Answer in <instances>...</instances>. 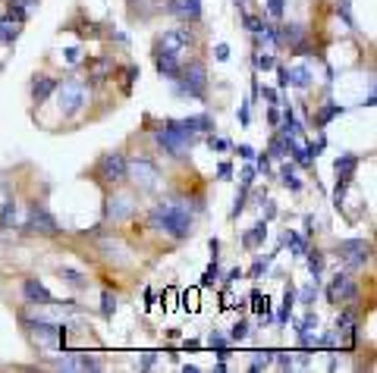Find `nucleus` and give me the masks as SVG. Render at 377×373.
I'll list each match as a JSON object with an SVG mask.
<instances>
[{"label": "nucleus", "mask_w": 377, "mask_h": 373, "mask_svg": "<svg viewBox=\"0 0 377 373\" xmlns=\"http://www.w3.org/2000/svg\"><path fill=\"white\" fill-rule=\"evenodd\" d=\"M148 223L157 233L170 235V239H188L192 235V213L186 208V198H173V201L154 204L148 213Z\"/></svg>", "instance_id": "obj_1"}, {"label": "nucleus", "mask_w": 377, "mask_h": 373, "mask_svg": "<svg viewBox=\"0 0 377 373\" xmlns=\"http://www.w3.org/2000/svg\"><path fill=\"white\" fill-rule=\"evenodd\" d=\"M57 104L63 110V116H76L79 110H85V104H89V85L79 82V78H69V82L57 85Z\"/></svg>", "instance_id": "obj_2"}, {"label": "nucleus", "mask_w": 377, "mask_h": 373, "mask_svg": "<svg viewBox=\"0 0 377 373\" xmlns=\"http://www.w3.org/2000/svg\"><path fill=\"white\" fill-rule=\"evenodd\" d=\"M208 91V69L204 63H188L186 69H179L176 76V94H188V98H204Z\"/></svg>", "instance_id": "obj_3"}, {"label": "nucleus", "mask_w": 377, "mask_h": 373, "mask_svg": "<svg viewBox=\"0 0 377 373\" xmlns=\"http://www.w3.org/2000/svg\"><path fill=\"white\" fill-rule=\"evenodd\" d=\"M126 179H132L139 188H157L161 185V166L151 157H132V160H126Z\"/></svg>", "instance_id": "obj_4"}, {"label": "nucleus", "mask_w": 377, "mask_h": 373, "mask_svg": "<svg viewBox=\"0 0 377 373\" xmlns=\"http://www.w3.org/2000/svg\"><path fill=\"white\" fill-rule=\"evenodd\" d=\"M157 138V145H161L164 154H170V157H176V160H186L188 154H192V145H195V138H188V135L183 132H176V129H161L154 135Z\"/></svg>", "instance_id": "obj_5"}, {"label": "nucleus", "mask_w": 377, "mask_h": 373, "mask_svg": "<svg viewBox=\"0 0 377 373\" xmlns=\"http://www.w3.org/2000/svg\"><path fill=\"white\" fill-rule=\"evenodd\" d=\"M22 327H26L41 345H57L60 339L66 336V327H60V323H51V320H41V317H35V320L22 317Z\"/></svg>", "instance_id": "obj_6"}, {"label": "nucleus", "mask_w": 377, "mask_h": 373, "mask_svg": "<svg viewBox=\"0 0 377 373\" xmlns=\"http://www.w3.org/2000/svg\"><path fill=\"white\" fill-rule=\"evenodd\" d=\"M98 179L110 182V185H120V182H126V157L120 154V150H110V154L101 157Z\"/></svg>", "instance_id": "obj_7"}, {"label": "nucleus", "mask_w": 377, "mask_h": 373, "mask_svg": "<svg viewBox=\"0 0 377 373\" xmlns=\"http://www.w3.org/2000/svg\"><path fill=\"white\" fill-rule=\"evenodd\" d=\"M336 254H340L349 267H365L368 260H371V245L365 239H346L336 245Z\"/></svg>", "instance_id": "obj_8"}, {"label": "nucleus", "mask_w": 377, "mask_h": 373, "mask_svg": "<svg viewBox=\"0 0 377 373\" xmlns=\"http://www.w3.org/2000/svg\"><path fill=\"white\" fill-rule=\"evenodd\" d=\"M188 47H192V35H188V29H170V31H164L157 51L170 53V57H183V53H188Z\"/></svg>", "instance_id": "obj_9"}, {"label": "nucleus", "mask_w": 377, "mask_h": 373, "mask_svg": "<svg viewBox=\"0 0 377 373\" xmlns=\"http://www.w3.org/2000/svg\"><path fill=\"white\" fill-rule=\"evenodd\" d=\"M26 229L29 233H41V235H57L60 233V223L51 210L44 208H31L29 210V220H26Z\"/></svg>", "instance_id": "obj_10"}, {"label": "nucleus", "mask_w": 377, "mask_h": 373, "mask_svg": "<svg viewBox=\"0 0 377 373\" xmlns=\"http://www.w3.org/2000/svg\"><path fill=\"white\" fill-rule=\"evenodd\" d=\"M352 298H356V282L346 273H336L327 285V301L330 305H340V301H352Z\"/></svg>", "instance_id": "obj_11"}, {"label": "nucleus", "mask_w": 377, "mask_h": 373, "mask_svg": "<svg viewBox=\"0 0 377 373\" xmlns=\"http://www.w3.org/2000/svg\"><path fill=\"white\" fill-rule=\"evenodd\" d=\"M132 210H136V201H132L129 195H114V198H107L104 217H107V220H114V223H120V220L132 217Z\"/></svg>", "instance_id": "obj_12"}, {"label": "nucleus", "mask_w": 377, "mask_h": 373, "mask_svg": "<svg viewBox=\"0 0 377 373\" xmlns=\"http://www.w3.org/2000/svg\"><path fill=\"white\" fill-rule=\"evenodd\" d=\"M22 295H26L31 305H54V301H57V298L51 295V289H47L44 282H38V280H26V282H22Z\"/></svg>", "instance_id": "obj_13"}, {"label": "nucleus", "mask_w": 377, "mask_h": 373, "mask_svg": "<svg viewBox=\"0 0 377 373\" xmlns=\"http://www.w3.org/2000/svg\"><path fill=\"white\" fill-rule=\"evenodd\" d=\"M154 66H157V73H161L167 82H176V76H179V57H170V53H164V51H157L154 53Z\"/></svg>", "instance_id": "obj_14"}, {"label": "nucleus", "mask_w": 377, "mask_h": 373, "mask_svg": "<svg viewBox=\"0 0 377 373\" xmlns=\"http://www.w3.org/2000/svg\"><path fill=\"white\" fill-rule=\"evenodd\" d=\"M314 329H318V314L308 311V314H305V320L298 323V342H302L305 348L318 345V332H314Z\"/></svg>", "instance_id": "obj_15"}, {"label": "nucleus", "mask_w": 377, "mask_h": 373, "mask_svg": "<svg viewBox=\"0 0 377 373\" xmlns=\"http://www.w3.org/2000/svg\"><path fill=\"white\" fill-rule=\"evenodd\" d=\"M356 166H358V157L356 154H340V157H336L333 170H336V176H340V182H336V185H349L352 173H356Z\"/></svg>", "instance_id": "obj_16"}, {"label": "nucleus", "mask_w": 377, "mask_h": 373, "mask_svg": "<svg viewBox=\"0 0 377 373\" xmlns=\"http://www.w3.org/2000/svg\"><path fill=\"white\" fill-rule=\"evenodd\" d=\"M167 10L179 19H198L201 16V0H170Z\"/></svg>", "instance_id": "obj_17"}, {"label": "nucleus", "mask_w": 377, "mask_h": 373, "mask_svg": "<svg viewBox=\"0 0 377 373\" xmlns=\"http://www.w3.org/2000/svg\"><path fill=\"white\" fill-rule=\"evenodd\" d=\"M57 91V78L51 76H35V82H31V98H35V104H44L51 94Z\"/></svg>", "instance_id": "obj_18"}, {"label": "nucleus", "mask_w": 377, "mask_h": 373, "mask_svg": "<svg viewBox=\"0 0 377 373\" xmlns=\"http://www.w3.org/2000/svg\"><path fill=\"white\" fill-rule=\"evenodd\" d=\"M60 370H101L98 358H89V354H79V358H63L57 361Z\"/></svg>", "instance_id": "obj_19"}, {"label": "nucleus", "mask_w": 377, "mask_h": 373, "mask_svg": "<svg viewBox=\"0 0 377 373\" xmlns=\"http://www.w3.org/2000/svg\"><path fill=\"white\" fill-rule=\"evenodd\" d=\"M311 69L308 66H305V63H302V66H293V69H286V85H293V88H311Z\"/></svg>", "instance_id": "obj_20"}, {"label": "nucleus", "mask_w": 377, "mask_h": 373, "mask_svg": "<svg viewBox=\"0 0 377 373\" xmlns=\"http://www.w3.org/2000/svg\"><path fill=\"white\" fill-rule=\"evenodd\" d=\"M264 239H267V223H255L242 235V248L251 251V248H258V245H264Z\"/></svg>", "instance_id": "obj_21"}, {"label": "nucleus", "mask_w": 377, "mask_h": 373, "mask_svg": "<svg viewBox=\"0 0 377 373\" xmlns=\"http://www.w3.org/2000/svg\"><path fill=\"white\" fill-rule=\"evenodd\" d=\"M208 345L214 348V354H217L220 361H226V358H230V339H226L223 332H217V329L211 332V336H208Z\"/></svg>", "instance_id": "obj_22"}, {"label": "nucleus", "mask_w": 377, "mask_h": 373, "mask_svg": "<svg viewBox=\"0 0 377 373\" xmlns=\"http://www.w3.org/2000/svg\"><path fill=\"white\" fill-rule=\"evenodd\" d=\"M110 73H114V57H98L91 63V78L94 82H107Z\"/></svg>", "instance_id": "obj_23"}, {"label": "nucleus", "mask_w": 377, "mask_h": 373, "mask_svg": "<svg viewBox=\"0 0 377 373\" xmlns=\"http://www.w3.org/2000/svg\"><path fill=\"white\" fill-rule=\"evenodd\" d=\"M280 182L286 188H293V192H302V179H298V173H296L293 163H283L280 166Z\"/></svg>", "instance_id": "obj_24"}, {"label": "nucleus", "mask_w": 377, "mask_h": 373, "mask_svg": "<svg viewBox=\"0 0 377 373\" xmlns=\"http://www.w3.org/2000/svg\"><path fill=\"white\" fill-rule=\"evenodd\" d=\"M283 242L289 245V251H293L296 257H305V251H308V242H305L298 233H293V229H286V233H283Z\"/></svg>", "instance_id": "obj_25"}, {"label": "nucleus", "mask_w": 377, "mask_h": 373, "mask_svg": "<svg viewBox=\"0 0 377 373\" xmlns=\"http://www.w3.org/2000/svg\"><path fill=\"white\" fill-rule=\"evenodd\" d=\"M60 280L66 285H73V289H85V285H89L85 273H79V270H73V267H60Z\"/></svg>", "instance_id": "obj_26"}, {"label": "nucleus", "mask_w": 377, "mask_h": 373, "mask_svg": "<svg viewBox=\"0 0 377 373\" xmlns=\"http://www.w3.org/2000/svg\"><path fill=\"white\" fill-rule=\"evenodd\" d=\"M293 305H296V289H293V282H289L286 292H283V307H280V317H277L280 327L289 320V314H293Z\"/></svg>", "instance_id": "obj_27"}, {"label": "nucleus", "mask_w": 377, "mask_h": 373, "mask_svg": "<svg viewBox=\"0 0 377 373\" xmlns=\"http://www.w3.org/2000/svg\"><path fill=\"white\" fill-rule=\"evenodd\" d=\"M302 38H305V29L298 22H289V26L280 29V41H286V44H298Z\"/></svg>", "instance_id": "obj_28"}, {"label": "nucleus", "mask_w": 377, "mask_h": 373, "mask_svg": "<svg viewBox=\"0 0 377 373\" xmlns=\"http://www.w3.org/2000/svg\"><path fill=\"white\" fill-rule=\"evenodd\" d=\"M16 35H19V22H16V19H4V22H0V44L16 41Z\"/></svg>", "instance_id": "obj_29"}, {"label": "nucleus", "mask_w": 377, "mask_h": 373, "mask_svg": "<svg viewBox=\"0 0 377 373\" xmlns=\"http://www.w3.org/2000/svg\"><path fill=\"white\" fill-rule=\"evenodd\" d=\"M346 113V107H340V104H330V107H324L318 113V129H324V126L330 123V120H336V116H343Z\"/></svg>", "instance_id": "obj_30"}, {"label": "nucleus", "mask_w": 377, "mask_h": 373, "mask_svg": "<svg viewBox=\"0 0 377 373\" xmlns=\"http://www.w3.org/2000/svg\"><path fill=\"white\" fill-rule=\"evenodd\" d=\"M305 254H308L311 276H314V280H321V273H324V254H321V251H305Z\"/></svg>", "instance_id": "obj_31"}, {"label": "nucleus", "mask_w": 377, "mask_h": 373, "mask_svg": "<svg viewBox=\"0 0 377 373\" xmlns=\"http://www.w3.org/2000/svg\"><path fill=\"white\" fill-rule=\"evenodd\" d=\"M271 157H277V160H286L289 157V141L283 138V135H277V138L271 141Z\"/></svg>", "instance_id": "obj_32"}, {"label": "nucleus", "mask_w": 377, "mask_h": 373, "mask_svg": "<svg viewBox=\"0 0 377 373\" xmlns=\"http://www.w3.org/2000/svg\"><path fill=\"white\" fill-rule=\"evenodd\" d=\"M246 195H248V185H242V188H239V195H236V201H233V210H230V217H233V220L239 217L242 210H246Z\"/></svg>", "instance_id": "obj_33"}, {"label": "nucleus", "mask_w": 377, "mask_h": 373, "mask_svg": "<svg viewBox=\"0 0 377 373\" xmlns=\"http://www.w3.org/2000/svg\"><path fill=\"white\" fill-rule=\"evenodd\" d=\"M251 60H255V66L261 69V73H264V69H277V60H273V53H255Z\"/></svg>", "instance_id": "obj_34"}, {"label": "nucleus", "mask_w": 377, "mask_h": 373, "mask_svg": "<svg viewBox=\"0 0 377 373\" xmlns=\"http://www.w3.org/2000/svg\"><path fill=\"white\" fill-rule=\"evenodd\" d=\"M271 361H273V354H271V352H255V358H251V370H264V367H271Z\"/></svg>", "instance_id": "obj_35"}, {"label": "nucleus", "mask_w": 377, "mask_h": 373, "mask_svg": "<svg viewBox=\"0 0 377 373\" xmlns=\"http://www.w3.org/2000/svg\"><path fill=\"white\" fill-rule=\"evenodd\" d=\"M242 22H246V29L251 31V35H261V31H264V22L258 19V16H248V13H242Z\"/></svg>", "instance_id": "obj_36"}, {"label": "nucleus", "mask_w": 377, "mask_h": 373, "mask_svg": "<svg viewBox=\"0 0 377 373\" xmlns=\"http://www.w3.org/2000/svg\"><path fill=\"white\" fill-rule=\"evenodd\" d=\"M246 339H248V323L239 320V323L233 327V332H230V342H246Z\"/></svg>", "instance_id": "obj_37"}, {"label": "nucleus", "mask_w": 377, "mask_h": 373, "mask_svg": "<svg viewBox=\"0 0 377 373\" xmlns=\"http://www.w3.org/2000/svg\"><path fill=\"white\" fill-rule=\"evenodd\" d=\"M114 311H116V298L110 295V292H104V295H101V314H104V317H114Z\"/></svg>", "instance_id": "obj_38"}, {"label": "nucleus", "mask_w": 377, "mask_h": 373, "mask_svg": "<svg viewBox=\"0 0 377 373\" xmlns=\"http://www.w3.org/2000/svg\"><path fill=\"white\" fill-rule=\"evenodd\" d=\"M217 276H220V264H217V257H214V264H211L208 270H204V280H201V285H214Z\"/></svg>", "instance_id": "obj_39"}, {"label": "nucleus", "mask_w": 377, "mask_h": 373, "mask_svg": "<svg viewBox=\"0 0 377 373\" xmlns=\"http://www.w3.org/2000/svg\"><path fill=\"white\" fill-rule=\"evenodd\" d=\"M10 223H16V204L13 201L4 208V213H0V226H10Z\"/></svg>", "instance_id": "obj_40"}, {"label": "nucleus", "mask_w": 377, "mask_h": 373, "mask_svg": "<svg viewBox=\"0 0 377 373\" xmlns=\"http://www.w3.org/2000/svg\"><path fill=\"white\" fill-rule=\"evenodd\" d=\"M63 60H66L69 66H76V63L82 60V47H66V51H63Z\"/></svg>", "instance_id": "obj_41"}, {"label": "nucleus", "mask_w": 377, "mask_h": 373, "mask_svg": "<svg viewBox=\"0 0 377 373\" xmlns=\"http://www.w3.org/2000/svg\"><path fill=\"white\" fill-rule=\"evenodd\" d=\"M293 354H289V352H277V367L280 370H293Z\"/></svg>", "instance_id": "obj_42"}, {"label": "nucleus", "mask_w": 377, "mask_h": 373, "mask_svg": "<svg viewBox=\"0 0 377 373\" xmlns=\"http://www.w3.org/2000/svg\"><path fill=\"white\" fill-rule=\"evenodd\" d=\"M271 260H273V257H267V260H258V264L251 267V273H248L251 280H258V276H264V273H267V267H271Z\"/></svg>", "instance_id": "obj_43"}, {"label": "nucleus", "mask_w": 377, "mask_h": 373, "mask_svg": "<svg viewBox=\"0 0 377 373\" xmlns=\"http://www.w3.org/2000/svg\"><path fill=\"white\" fill-rule=\"evenodd\" d=\"M318 282H321V280H314V282L308 285V289H305V292H302V305H311V301H314V298H318Z\"/></svg>", "instance_id": "obj_44"}, {"label": "nucleus", "mask_w": 377, "mask_h": 373, "mask_svg": "<svg viewBox=\"0 0 377 373\" xmlns=\"http://www.w3.org/2000/svg\"><path fill=\"white\" fill-rule=\"evenodd\" d=\"M214 57H217L220 63L230 60V44H217V47H214Z\"/></svg>", "instance_id": "obj_45"}, {"label": "nucleus", "mask_w": 377, "mask_h": 373, "mask_svg": "<svg viewBox=\"0 0 377 373\" xmlns=\"http://www.w3.org/2000/svg\"><path fill=\"white\" fill-rule=\"evenodd\" d=\"M258 94H261L264 101H271V104H280V94L273 91V88H258Z\"/></svg>", "instance_id": "obj_46"}, {"label": "nucleus", "mask_w": 377, "mask_h": 373, "mask_svg": "<svg viewBox=\"0 0 377 373\" xmlns=\"http://www.w3.org/2000/svg\"><path fill=\"white\" fill-rule=\"evenodd\" d=\"M236 154H239L242 160H251V157H255V148H251V145H239V148H236Z\"/></svg>", "instance_id": "obj_47"}, {"label": "nucleus", "mask_w": 377, "mask_h": 373, "mask_svg": "<svg viewBox=\"0 0 377 373\" xmlns=\"http://www.w3.org/2000/svg\"><path fill=\"white\" fill-rule=\"evenodd\" d=\"M267 10H271V16H283V0H267Z\"/></svg>", "instance_id": "obj_48"}, {"label": "nucleus", "mask_w": 377, "mask_h": 373, "mask_svg": "<svg viewBox=\"0 0 377 373\" xmlns=\"http://www.w3.org/2000/svg\"><path fill=\"white\" fill-rule=\"evenodd\" d=\"M208 145L214 150H230V141H226V138H208Z\"/></svg>", "instance_id": "obj_49"}, {"label": "nucleus", "mask_w": 377, "mask_h": 373, "mask_svg": "<svg viewBox=\"0 0 377 373\" xmlns=\"http://www.w3.org/2000/svg\"><path fill=\"white\" fill-rule=\"evenodd\" d=\"M217 176L223 179V182H226V179H233V166H230V163H220V166H217Z\"/></svg>", "instance_id": "obj_50"}, {"label": "nucleus", "mask_w": 377, "mask_h": 373, "mask_svg": "<svg viewBox=\"0 0 377 373\" xmlns=\"http://www.w3.org/2000/svg\"><path fill=\"white\" fill-rule=\"evenodd\" d=\"M251 182H255V166H246V170H242V185L251 188Z\"/></svg>", "instance_id": "obj_51"}, {"label": "nucleus", "mask_w": 377, "mask_h": 373, "mask_svg": "<svg viewBox=\"0 0 377 373\" xmlns=\"http://www.w3.org/2000/svg\"><path fill=\"white\" fill-rule=\"evenodd\" d=\"M258 170H261V173H271V157H267V154L258 157Z\"/></svg>", "instance_id": "obj_52"}, {"label": "nucleus", "mask_w": 377, "mask_h": 373, "mask_svg": "<svg viewBox=\"0 0 377 373\" xmlns=\"http://www.w3.org/2000/svg\"><path fill=\"white\" fill-rule=\"evenodd\" d=\"M236 280H242V270H239V267H236V270H230V273H226V280H223V282H226V285H233Z\"/></svg>", "instance_id": "obj_53"}, {"label": "nucleus", "mask_w": 377, "mask_h": 373, "mask_svg": "<svg viewBox=\"0 0 377 373\" xmlns=\"http://www.w3.org/2000/svg\"><path fill=\"white\" fill-rule=\"evenodd\" d=\"M248 120H251V116H248V104H242V107H239V123L248 126Z\"/></svg>", "instance_id": "obj_54"}, {"label": "nucleus", "mask_w": 377, "mask_h": 373, "mask_svg": "<svg viewBox=\"0 0 377 373\" xmlns=\"http://www.w3.org/2000/svg\"><path fill=\"white\" fill-rule=\"evenodd\" d=\"M264 217H267V220H273V217H277V204H273V201H267V210H264Z\"/></svg>", "instance_id": "obj_55"}, {"label": "nucleus", "mask_w": 377, "mask_h": 373, "mask_svg": "<svg viewBox=\"0 0 377 373\" xmlns=\"http://www.w3.org/2000/svg\"><path fill=\"white\" fill-rule=\"evenodd\" d=\"M136 76H139V69H136V66H129V69H126V82H129V85L136 82Z\"/></svg>", "instance_id": "obj_56"}, {"label": "nucleus", "mask_w": 377, "mask_h": 373, "mask_svg": "<svg viewBox=\"0 0 377 373\" xmlns=\"http://www.w3.org/2000/svg\"><path fill=\"white\" fill-rule=\"evenodd\" d=\"M154 361H157V354H145V361H141V367H154Z\"/></svg>", "instance_id": "obj_57"}, {"label": "nucleus", "mask_w": 377, "mask_h": 373, "mask_svg": "<svg viewBox=\"0 0 377 373\" xmlns=\"http://www.w3.org/2000/svg\"><path fill=\"white\" fill-rule=\"evenodd\" d=\"M267 120H271V126H280V113H277V110H271V113H267Z\"/></svg>", "instance_id": "obj_58"}, {"label": "nucleus", "mask_w": 377, "mask_h": 373, "mask_svg": "<svg viewBox=\"0 0 377 373\" xmlns=\"http://www.w3.org/2000/svg\"><path fill=\"white\" fill-rule=\"evenodd\" d=\"M236 4H239V6H242V4H246V0H236Z\"/></svg>", "instance_id": "obj_59"}]
</instances>
